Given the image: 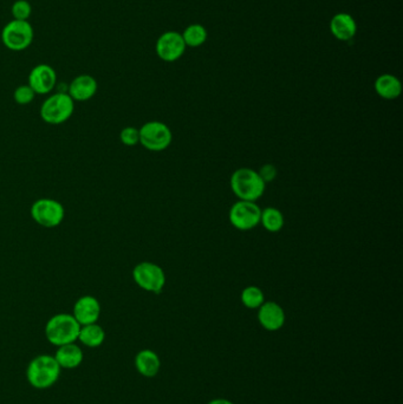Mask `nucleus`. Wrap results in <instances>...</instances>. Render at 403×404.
Returning <instances> with one entry per match:
<instances>
[{"label": "nucleus", "instance_id": "dca6fc26", "mask_svg": "<svg viewBox=\"0 0 403 404\" xmlns=\"http://www.w3.org/2000/svg\"><path fill=\"white\" fill-rule=\"evenodd\" d=\"M136 370L148 379L158 375L161 368V362L158 355L151 350H142L135 357Z\"/></svg>", "mask_w": 403, "mask_h": 404}, {"label": "nucleus", "instance_id": "bb28decb", "mask_svg": "<svg viewBox=\"0 0 403 404\" xmlns=\"http://www.w3.org/2000/svg\"><path fill=\"white\" fill-rule=\"evenodd\" d=\"M209 404H235L231 400H225V398H216V400H211Z\"/></svg>", "mask_w": 403, "mask_h": 404}, {"label": "nucleus", "instance_id": "a878e982", "mask_svg": "<svg viewBox=\"0 0 403 404\" xmlns=\"http://www.w3.org/2000/svg\"><path fill=\"white\" fill-rule=\"evenodd\" d=\"M259 175L265 183H270L272 180H275V176H277V169L273 164H265L261 167Z\"/></svg>", "mask_w": 403, "mask_h": 404}, {"label": "nucleus", "instance_id": "b1692460", "mask_svg": "<svg viewBox=\"0 0 403 404\" xmlns=\"http://www.w3.org/2000/svg\"><path fill=\"white\" fill-rule=\"evenodd\" d=\"M35 97H36V92H33L32 87H30L29 84L20 85L13 92V99H15L16 103H18L19 106L30 104L35 99Z\"/></svg>", "mask_w": 403, "mask_h": 404}, {"label": "nucleus", "instance_id": "f3484780", "mask_svg": "<svg viewBox=\"0 0 403 404\" xmlns=\"http://www.w3.org/2000/svg\"><path fill=\"white\" fill-rule=\"evenodd\" d=\"M375 90L382 99H395L401 94L402 87L396 77L392 75H382L375 82Z\"/></svg>", "mask_w": 403, "mask_h": 404}, {"label": "nucleus", "instance_id": "a211bd4d", "mask_svg": "<svg viewBox=\"0 0 403 404\" xmlns=\"http://www.w3.org/2000/svg\"><path fill=\"white\" fill-rule=\"evenodd\" d=\"M104 339H106V332L102 326L94 323V324L82 325L78 341L88 348H99L102 345Z\"/></svg>", "mask_w": 403, "mask_h": 404}, {"label": "nucleus", "instance_id": "2eb2a0df", "mask_svg": "<svg viewBox=\"0 0 403 404\" xmlns=\"http://www.w3.org/2000/svg\"><path fill=\"white\" fill-rule=\"evenodd\" d=\"M56 361L62 369H75L80 367L83 362V351L81 348L71 343L66 345L58 346L56 351Z\"/></svg>", "mask_w": 403, "mask_h": 404}, {"label": "nucleus", "instance_id": "f8f14e48", "mask_svg": "<svg viewBox=\"0 0 403 404\" xmlns=\"http://www.w3.org/2000/svg\"><path fill=\"white\" fill-rule=\"evenodd\" d=\"M186 44L179 33L167 32L159 38L156 52L160 59L166 62H174L182 55Z\"/></svg>", "mask_w": 403, "mask_h": 404}, {"label": "nucleus", "instance_id": "1a4fd4ad", "mask_svg": "<svg viewBox=\"0 0 403 404\" xmlns=\"http://www.w3.org/2000/svg\"><path fill=\"white\" fill-rule=\"evenodd\" d=\"M261 209L252 201H238L230 211V222L239 231H249L261 224Z\"/></svg>", "mask_w": 403, "mask_h": 404}, {"label": "nucleus", "instance_id": "aec40b11", "mask_svg": "<svg viewBox=\"0 0 403 404\" xmlns=\"http://www.w3.org/2000/svg\"><path fill=\"white\" fill-rule=\"evenodd\" d=\"M261 222L268 232L277 233L284 226V216L277 208L268 207L261 211Z\"/></svg>", "mask_w": 403, "mask_h": 404}, {"label": "nucleus", "instance_id": "4be33fe9", "mask_svg": "<svg viewBox=\"0 0 403 404\" xmlns=\"http://www.w3.org/2000/svg\"><path fill=\"white\" fill-rule=\"evenodd\" d=\"M207 33L202 25H192L183 33V42L190 47H199L206 40Z\"/></svg>", "mask_w": 403, "mask_h": 404}, {"label": "nucleus", "instance_id": "39448f33", "mask_svg": "<svg viewBox=\"0 0 403 404\" xmlns=\"http://www.w3.org/2000/svg\"><path fill=\"white\" fill-rule=\"evenodd\" d=\"M33 27L29 22L11 20L1 31V42L11 51H24L33 42Z\"/></svg>", "mask_w": 403, "mask_h": 404}, {"label": "nucleus", "instance_id": "f03ea898", "mask_svg": "<svg viewBox=\"0 0 403 404\" xmlns=\"http://www.w3.org/2000/svg\"><path fill=\"white\" fill-rule=\"evenodd\" d=\"M81 325L73 314L58 313L52 316L45 325V336L52 345L62 346L76 343Z\"/></svg>", "mask_w": 403, "mask_h": 404}, {"label": "nucleus", "instance_id": "0eeeda50", "mask_svg": "<svg viewBox=\"0 0 403 404\" xmlns=\"http://www.w3.org/2000/svg\"><path fill=\"white\" fill-rule=\"evenodd\" d=\"M31 216L38 225L45 228H54L62 224L66 216V209L59 201L43 197L33 202Z\"/></svg>", "mask_w": 403, "mask_h": 404}, {"label": "nucleus", "instance_id": "20e7f679", "mask_svg": "<svg viewBox=\"0 0 403 404\" xmlns=\"http://www.w3.org/2000/svg\"><path fill=\"white\" fill-rule=\"evenodd\" d=\"M73 110L75 102L68 92H57L45 99L39 113L45 123L57 126L69 120L73 116Z\"/></svg>", "mask_w": 403, "mask_h": 404}, {"label": "nucleus", "instance_id": "6e6552de", "mask_svg": "<svg viewBox=\"0 0 403 404\" xmlns=\"http://www.w3.org/2000/svg\"><path fill=\"white\" fill-rule=\"evenodd\" d=\"M132 279L140 288L153 293H160L166 285L163 269L151 262L137 264L132 269Z\"/></svg>", "mask_w": 403, "mask_h": 404}, {"label": "nucleus", "instance_id": "393cba45", "mask_svg": "<svg viewBox=\"0 0 403 404\" xmlns=\"http://www.w3.org/2000/svg\"><path fill=\"white\" fill-rule=\"evenodd\" d=\"M121 142L127 147H135L140 143V131L134 127H125L120 133Z\"/></svg>", "mask_w": 403, "mask_h": 404}, {"label": "nucleus", "instance_id": "423d86ee", "mask_svg": "<svg viewBox=\"0 0 403 404\" xmlns=\"http://www.w3.org/2000/svg\"><path fill=\"white\" fill-rule=\"evenodd\" d=\"M140 143L151 152H162L172 143L173 134L168 126L159 121H151L140 128Z\"/></svg>", "mask_w": 403, "mask_h": 404}, {"label": "nucleus", "instance_id": "6ab92c4d", "mask_svg": "<svg viewBox=\"0 0 403 404\" xmlns=\"http://www.w3.org/2000/svg\"><path fill=\"white\" fill-rule=\"evenodd\" d=\"M331 31L338 39L349 40L355 36L356 23L349 15L341 13L331 20Z\"/></svg>", "mask_w": 403, "mask_h": 404}, {"label": "nucleus", "instance_id": "ddd939ff", "mask_svg": "<svg viewBox=\"0 0 403 404\" xmlns=\"http://www.w3.org/2000/svg\"><path fill=\"white\" fill-rule=\"evenodd\" d=\"M99 90V84L92 75H80L75 77L68 87V95L73 102H87L96 95Z\"/></svg>", "mask_w": 403, "mask_h": 404}, {"label": "nucleus", "instance_id": "f257e3e1", "mask_svg": "<svg viewBox=\"0 0 403 404\" xmlns=\"http://www.w3.org/2000/svg\"><path fill=\"white\" fill-rule=\"evenodd\" d=\"M61 370L62 368L59 367L55 357L41 355L30 362L26 369V377L33 388L49 389L58 381Z\"/></svg>", "mask_w": 403, "mask_h": 404}, {"label": "nucleus", "instance_id": "9d476101", "mask_svg": "<svg viewBox=\"0 0 403 404\" xmlns=\"http://www.w3.org/2000/svg\"><path fill=\"white\" fill-rule=\"evenodd\" d=\"M57 84V73L48 64H38L29 75V85L36 95H48Z\"/></svg>", "mask_w": 403, "mask_h": 404}, {"label": "nucleus", "instance_id": "412c9836", "mask_svg": "<svg viewBox=\"0 0 403 404\" xmlns=\"http://www.w3.org/2000/svg\"><path fill=\"white\" fill-rule=\"evenodd\" d=\"M242 302L247 309H259L265 302L264 292L256 286H247L242 291Z\"/></svg>", "mask_w": 403, "mask_h": 404}, {"label": "nucleus", "instance_id": "7ed1b4c3", "mask_svg": "<svg viewBox=\"0 0 403 404\" xmlns=\"http://www.w3.org/2000/svg\"><path fill=\"white\" fill-rule=\"evenodd\" d=\"M231 188L233 193L242 201L258 200L263 197L266 183L259 173L249 168H240L232 174Z\"/></svg>", "mask_w": 403, "mask_h": 404}, {"label": "nucleus", "instance_id": "5701e85b", "mask_svg": "<svg viewBox=\"0 0 403 404\" xmlns=\"http://www.w3.org/2000/svg\"><path fill=\"white\" fill-rule=\"evenodd\" d=\"M11 13L15 20L29 22V18L32 15V6L27 0H17L12 5Z\"/></svg>", "mask_w": 403, "mask_h": 404}, {"label": "nucleus", "instance_id": "4468645a", "mask_svg": "<svg viewBox=\"0 0 403 404\" xmlns=\"http://www.w3.org/2000/svg\"><path fill=\"white\" fill-rule=\"evenodd\" d=\"M258 321L268 331H277L285 323V312L275 302H266L258 309Z\"/></svg>", "mask_w": 403, "mask_h": 404}, {"label": "nucleus", "instance_id": "9b49d317", "mask_svg": "<svg viewBox=\"0 0 403 404\" xmlns=\"http://www.w3.org/2000/svg\"><path fill=\"white\" fill-rule=\"evenodd\" d=\"M73 316L81 326L97 323L101 316V304L92 295H83L75 302Z\"/></svg>", "mask_w": 403, "mask_h": 404}]
</instances>
